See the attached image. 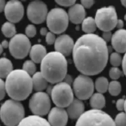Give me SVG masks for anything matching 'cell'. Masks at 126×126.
Here are the masks:
<instances>
[{
  "mask_svg": "<svg viewBox=\"0 0 126 126\" xmlns=\"http://www.w3.org/2000/svg\"><path fill=\"white\" fill-rule=\"evenodd\" d=\"M81 5L84 8L89 9L94 4V1L93 0H81Z\"/></svg>",
  "mask_w": 126,
  "mask_h": 126,
  "instance_id": "74e56055",
  "label": "cell"
},
{
  "mask_svg": "<svg viewBox=\"0 0 126 126\" xmlns=\"http://www.w3.org/2000/svg\"><path fill=\"white\" fill-rule=\"evenodd\" d=\"M5 83L8 95L20 102L26 99L33 90L31 76L22 69L13 70L7 77Z\"/></svg>",
  "mask_w": 126,
  "mask_h": 126,
  "instance_id": "7a4b0ae2",
  "label": "cell"
},
{
  "mask_svg": "<svg viewBox=\"0 0 126 126\" xmlns=\"http://www.w3.org/2000/svg\"><path fill=\"white\" fill-rule=\"evenodd\" d=\"M125 101L123 99H119L116 103V107L120 111H122L124 110L125 108Z\"/></svg>",
  "mask_w": 126,
  "mask_h": 126,
  "instance_id": "d590c367",
  "label": "cell"
},
{
  "mask_svg": "<svg viewBox=\"0 0 126 126\" xmlns=\"http://www.w3.org/2000/svg\"><path fill=\"white\" fill-rule=\"evenodd\" d=\"M6 86L5 81L0 78V101H1L6 95Z\"/></svg>",
  "mask_w": 126,
  "mask_h": 126,
  "instance_id": "836d02e7",
  "label": "cell"
},
{
  "mask_svg": "<svg viewBox=\"0 0 126 126\" xmlns=\"http://www.w3.org/2000/svg\"><path fill=\"white\" fill-rule=\"evenodd\" d=\"M75 42L73 38L67 34H62L57 38L54 44L55 51L63 56H69L72 53Z\"/></svg>",
  "mask_w": 126,
  "mask_h": 126,
  "instance_id": "5bb4252c",
  "label": "cell"
},
{
  "mask_svg": "<svg viewBox=\"0 0 126 126\" xmlns=\"http://www.w3.org/2000/svg\"><path fill=\"white\" fill-rule=\"evenodd\" d=\"M85 106L82 100L74 99L73 101L67 107V113L70 118L78 119L84 112Z\"/></svg>",
  "mask_w": 126,
  "mask_h": 126,
  "instance_id": "ac0fdd59",
  "label": "cell"
},
{
  "mask_svg": "<svg viewBox=\"0 0 126 126\" xmlns=\"http://www.w3.org/2000/svg\"><path fill=\"white\" fill-rule=\"evenodd\" d=\"M69 17L67 12L61 8H55L48 12L46 18L50 31L55 34H61L68 28Z\"/></svg>",
  "mask_w": 126,
  "mask_h": 126,
  "instance_id": "8992f818",
  "label": "cell"
},
{
  "mask_svg": "<svg viewBox=\"0 0 126 126\" xmlns=\"http://www.w3.org/2000/svg\"><path fill=\"white\" fill-rule=\"evenodd\" d=\"M124 110H125V112L126 113V99L125 101V108H124Z\"/></svg>",
  "mask_w": 126,
  "mask_h": 126,
  "instance_id": "7dc6e473",
  "label": "cell"
},
{
  "mask_svg": "<svg viewBox=\"0 0 126 126\" xmlns=\"http://www.w3.org/2000/svg\"><path fill=\"white\" fill-rule=\"evenodd\" d=\"M82 24V30L86 34H93L97 28L95 19L91 17H85Z\"/></svg>",
  "mask_w": 126,
  "mask_h": 126,
  "instance_id": "cb8c5ba5",
  "label": "cell"
},
{
  "mask_svg": "<svg viewBox=\"0 0 126 126\" xmlns=\"http://www.w3.org/2000/svg\"><path fill=\"white\" fill-rule=\"evenodd\" d=\"M122 72L118 67H113L109 71V77L113 80H117L122 76Z\"/></svg>",
  "mask_w": 126,
  "mask_h": 126,
  "instance_id": "f546056e",
  "label": "cell"
},
{
  "mask_svg": "<svg viewBox=\"0 0 126 126\" xmlns=\"http://www.w3.org/2000/svg\"><path fill=\"white\" fill-rule=\"evenodd\" d=\"M95 20L98 28L104 31H111L116 26L118 20L114 7H103L97 11Z\"/></svg>",
  "mask_w": 126,
  "mask_h": 126,
  "instance_id": "ba28073f",
  "label": "cell"
},
{
  "mask_svg": "<svg viewBox=\"0 0 126 126\" xmlns=\"http://www.w3.org/2000/svg\"><path fill=\"white\" fill-rule=\"evenodd\" d=\"M3 49H6L7 48H9V42L7 41V40H4L2 41V42L0 43Z\"/></svg>",
  "mask_w": 126,
  "mask_h": 126,
  "instance_id": "7bdbcfd3",
  "label": "cell"
},
{
  "mask_svg": "<svg viewBox=\"0 0 126 126\" xmlns=\"http://www.w3.org/2000/svg\"><path fill=\"white\" fill-rule=\"evenodd\" d=\"M109 61L113 67H118L122 64V58L119 53L114 52L112 53L110 55Z\"/></svg>",
  "mask_w": 126,
  "mask_h": 126,
  "instance_id": "f1b7e54d",
  "label": "cell"
},
{
  "mask_svg": "<svg viewBox=\"0 0 126 126\" xmlns=\"http://www.w3.org/2000/svg\"><path fill=\"white\" fill-rule=\"evenodd\" d=\"M109 82L108 79L104 77H99L94 83V87L98 93L103 94L108 89Z\"/></svg>",
  "mask_w": 126,
  "mask_h": 126,
  "instance_id": "484cf974",
  "label": "cell"
},
{
  "mask_svg": "<svg viewBox=\"0 0 126 126\" xmlns=\"http://www.w3.org/2000/svg\"><path fill=\"white\" fill-rule=\"evenodd\" d=\"M33 89L36 92H43L48 86V82L44 77L40 71L36 72L31 76Z\"/></svg>",
  "mask_w": 126,
  "mask_h": 126,
  "instance_id": "44dd1931",
  "label": "cell"
},
{
  "mask_svg": "<svg viewBox=\"0 0 126 126\" xmlns=\"http://www.w3.org/2000/svg\"><path fill=\"white\" fill-rule=\"evenodd\" d=\"M123 27H124L123 21L121 19H118L116 24V27H117L118 29H123L122 28Z\"/></svg>",
  "mask_w": 126,
  "mask_h": 126,
  "instance_id": "60d3db41",
  "label": "cell"
},
{
  "mask_svg": "<svg viewBox=\"0 0 126 126\" xmlns=\"http://www.w3.org/2000/svg\"><path fill=\"white\" fill-rule=\"evenodd\" d=\"M3 51V47L1 46V44L0 43V55L1 54V53H2Z\"/></svg>",
  "mask_w": 126,
  "mask_h": 126,
  "instance_id": "f6af8a7d",
  "label": "cell"
},
{
  "mask_svg": "<svg viewBox=\"0 0 126 126\" xmlns=\"http://www.w3.org/2000/svg\"><path fill=\"white\" fill-rule=\"evenodd\" d=\"M67 69L65 57L56 51L47 53L40 63V72L48 83L53 84L63 81Z\"/></svg>",
  "mask_w": 126,
  "mask_h": 126,
  "instance_id": "3957f363",
  "label": "cell"
},
{
  "mask_svg": "<svg viewBox=\"0 0 126 126\" xmlns=\"http://www.w3.org/2000/svg\"><path fill=\"white\" fill-rule=\"evenodd\" d=\"M25 117V110L20 101L6 100L0 108V118L6 126H17Z\"/></svg>",
  "mask_w": 126,
  "mask_h": 126,
  "instance_id": "277c9868",
  "label": "cell"
},
{
  "mask_svg": "<svg viewBox=\"0 0 126 126\" xmlns=\"http://www.w3.org/2000/svg\"><path fill=\"white\" fill-rule=\"evenodd\" d=\"M75 66L82 74L94 76L102 72L109 59L107 43L94 34H84L75 42L72 52Z\"/></svg>",
  "mask_w": 126,
  "mask_h": 126,
  "instance_id": "6da1fadb",
  "label": "cell"
},
{
  "mask_svg": "<svg viewBox=\"0 0 126 126\" xmlns=\"http://www.w3.org/2000/svg\"><path fill=\"white\" fill-rule=\"evenodd\" d=\"M47 121L51 126H65L68 115L64 108L55 107L50 110L48 113Z\"/></svg>",
  "mask_w": 126,
  "mask_h": 126,
  "instance_id": "9a60e30c",
  "label": "cell"
},
{
  "mask_svg": "<svg viewBox=\"0 0 126 126\" xmlns=\"http://www.w3.org/2000/svg\"><path fill=\"white\" fill-rule=\"evenodd\" d=\"M37 34V29L33 24H29L25 29V35L29 38L33 37Z\"/></svg>",
  "mask_w": 126,
  "mask_h": 126,
  "instance_id": "1f68e13d",
  "label": "cell"
},
{
  "mask_svg": "<svg viewBox=\"0 0 126 126\" xmlns=\"http://www.w3.org/2000/svg\"><path fill=\"white\" fill-rule=\"evenodd\" d=\"M109 94L112 96H117L121 91V85L117 80H113L109 83L108 89Z\"/></svg>",
  "mask_w": 126,
  "mask_h": 126,
  "instance_id": "4316f807",
  "label": "cell"
},
{
  "mask_svg": "<svg viewBox=\"0 0 126 126\" xmlns=\"http://www.w3.org/2000/svg\"><path fill=\"white\" fill-rule=\"evenodd\" d=\"M1 32L3 34L8 38H11L16 34V29L14 23L7 21L3 23L1 26Z\"/></svg>",
  "mask_w": 126,
  "mask_h": 126,
  "instance_id": "d4e9b609",
  "label": "cell"
},
{
  "mask_svg": "<svg viewBox=\"0 0 126 126\" xmlns=\"http://www.w3.org/2000/svg\"><path fill=\"white\" fill-rule=\"evenodd\" d=\"M46 47L41 44H35L31 46L29 55L31 60L35 63H40L47 54Z\"/></svg>",
  "mask_w": 126,
  "mask_h": 126,
  "instance_id": "d6986e66",
  "label": "cell"
},
{
  "mask_svg": "<svg viewBox=\"0 0 126 126\" xmlns=\"http://www.w3.org/2000/svg\"><path fill=\"white\" fill-rule=\"evenodd\" d=\"M31 47L29 38L23 34H17L9 42V49L12 56L17 59H22L29 54Z\"/></svg>",
  "mask_w": 126,
  "mask_h": 126,
  "instance_id": "30bf717a",
  "label": "cell"
},
{
  "mask_svg": "<svg viewBox=\"0 0 126 126\" xmlns=\"http://www.w3.org/2000/svg\"><path fill=\"white\" fill-rule=\"evenodd\" d=\"M56 35L51 31H49L46 35V41L49 45L54 44L56 40Z\"/></svg>",
  "mask_w": 126,
  "mask_h": 126,
  "instance_id": "d6a6232c",
  "label": "cell"
},
{
  "mask_svg": "<svg viewBox=\"0 0 126 126\" xmlns=\"http://www.w3.org/2000/svg\"><path fill=\"white\" fill-rule=\"evenodd\" d=\"M4 12L8 21L14 24L22 19L24 8L21 2L19 0H10L6 2Z\"/></svg>",
  "mask_w": 126,
  "mask_h": 126,
  "instance_id": "4fadbf2b",
  "label": "cell"
},
{
  "mask_svg": "<svg viewBox=\"0 0 126 126\" xmlns=\"http://www.w3.org/2000/svg\"><path fill=\"white\" fill-rule=\"evenodd\" d=\"M112 34L111 31H104L102 34V38L106 43L109 42L111 40Z\"/></svg>",
  "mask_w": 126,
  "mask_h": 126,
  "instance_id": "8d00e7d4",
  "label": "cell"
},
{
  "mask_svg": "<svg viewBox=\"0 0 126 126\" xmlns=\"http://www.w3.org/2000/svg\"><path fill=\"white\" fill-rule=\"evenodd\" d=\"M17 126H51L48 121L42 117L30 115L24 118Z\"/></svg>",
  "mask_w": 126,
  "mask_h": 126,
  "instance_id": "ffe728a7",
  "label": "cell"
},
{
  "mask_svg": "<svg viewBox=\"0 0 126 126\" xmlns=\"http://www.w3.org/2000/svg\"><path fill=\"white\" fill-rule=\"evenodd\" d=\"M121 64L123 69V74L126 76V52L125 53L123 58H122V62Z\"/></svg>",
  "mask_w": 126,
  "mask_h": 126,
  "instance_id": "ab89813d",
  "label": "cell"
},
{
  "mask_svg": "<svg viewBox=\"0 0 126 126\" xmlns=\"http://www.w3.org/2000/svg\"><path fill=\"white\" fill-rule=\"evenodd\" d=\"M48 13L46 4L41 0L32 1L27 7V17L29 20L34 24L43 23L46 20Z\"/></svg>",
  "mask_w": 126,
  "mask_h": 126,
  "instance_id": "7c38bea8",
  "label": "cell"
},
{
  "mask_svg": "<svg viewBox=\"0 0 126 126\" xmlns=\"http://www.w3.org/2000/svg\"><path fill=\"white\" fill-rule=\"evenodd\" d=\"M124 19L126 21V14L124 15Z\"/></svg>",
  "mask_w": 126,
  "mask_h": 126,
  "instance_id": "c3c4849f",
  "label": "cell"
},
{
  "mask_svg": "<svg viewBox=\"0 0 126 126\" xmlns=\"http://www.w3.org/2000/svg\"><path fill=\"white\" fill-rule=\"evenodd\" d=\"M69 20L75 24L82 23L85 18L86 12L85 8L81 4L75 3L70 7L67 12Z\"/></svg>",
  "mask_w": 126,
  "mask_h": 126,
  "instance_id": "e0dca14e",
  "label": "cell"
},
{
  "mask_svg": "<svg viewBox=\"0 0 126 126\" xmlns=\"http://www.w3.org/2000/svg\"><path fill=\"white\" fill-rule=\"evenodd\" d=\"M94 83L88 76L82 74L77 76L73 83V90L77 99L85 100L92 96L94 90Z\"/></svg>",
  "mask_w": 126,
  "mask_h": 126,
  "instance_id": "9c48e42d",
  "label": "cell"
},
{
  "mask_svg": "<svg viewBox=\"0 0 126 126\" xmlns=\"http://www.w3.org/2000/svg\"><path fill=\"white\" fill-rule=\"evenodd\" d=\"M6 1L5 0H0V13L4 12L5 6L6 5Z\"/></svg>",
  "mask_w": 126,
  "mask_h": 126,
  "instance_id": "b9f144b4",
  "label": "cell"
},
{
  "mask_svg": "<svg viewBox=\"0 0 126 126\" xmlns=\"http://www.w3.org/2000/svg\"><path fill=\"white\" fill-rule=\"evenodd\" d=\"M50 95L57 107L63 108H67L74 100L73 88L71 85L63 81L53 86Z\"/></svg>",
  "mask_w": 126,
  "mask_h": 126,
  "instance_id": "52a82bcc",
  "label": "cell"
},
{
  "mask_svg": "<svg viewBox=\"0 0 126 126\" xmlns=\"http://www.w3.org/2000/svg\"><path fill=\"white\" fill-rule=\"evenodd\" d=\"M51 105L49 94L43 91L35 93L29 101V108L31 111L34 115L40 117L49 113Z\"/></svg>",
  "mask_w": 126,
  "mask_h": 126,
  "instance_id": "8fae6325",
  "label": "cell"
},
{
  "mask_svg": "<svg viewBox=\"0 0 126 126\" xmlns=\"http://www.w3.org/2000/svg\"><path fill=\"white\" fill-rule=\"evenodd\" d=\"M48 32V31H47V29H46V28L43 27V28H42L40 29V33L41 35L46 36Z\"/></svg>",
  "mask_w": 126,
  "mask_h": 126,
  "instance_id": "ee69618b",
  "label": "cell"
},
{
  "mask_svg": "<svg viewBox=\"0 0 126 126\" xmlns=\"http://www.w3.org/2000/svg\"><path fill=\"white\" fill-rule=\"evenodd\" d=\"M56 2L58 5L63 7H71L74 5L76 1L72 0H56Z\"/></svg>",
  "mask_w": 126,
  "mask_h": 126,
  "instance_id": "e575fe53",
  "label": "cell"
},
{
  "mask_svg": "<svg viewBox=\"0 0 126 126\" xmlns=\"http://www.w3.org/2000/svg\"><path fill=\"white\" fill-rule=\"evenodd\" d=\"M34 62L31 60L26 61L22 66V69L30 76H32L37 72L36 65Z\"/></svg>",
  "mask_w": 126,
  "mask_h": 126,
  "instance_id": "83f0119b",
  "label": "cell"
},
{
  "mask_svg": "<svg viewBox=\"0 0 126 126\" xmlns=\"http://www.w3.org/2000/svg\"><path fill=\"white\" fill-rule=\"evenodd\" d=\"M113 48L116 52H126V30L121 29L117 30L112 34L111 40Z\"/></svg>",
  "mask_w": 126,
  "mask_h": 126,
  "instance_id": "2e32d148",
  "label": "cell"
},
{
  "mask_svg": "<svg viewBox=\"0 0 126 126\" xmlns=\"http://www.w3.org/2000/svg\"><path fill=\"white\" fill-rule=\"evenodd\" d=\"M116 126H126V113L122 112L119 113L116 117L114 120Z\"/></svg>",
  "mask_w": 126,
  "mask_h": 126,
  "instance_id": "4dcf8cb0",
  "label": "cell"
},
{
  "mask_svg": "<svg viewBox=\"0 0 126 126\" xmlns=\"http://www.w3.org/2000/svg\"><path fill=\"white\" fill-rule=\"evenodd\" d=\"M121 3L122 5H123L124 7H126V0H121Z\"/></svg>",
  "mask_w": 126,
  "mask_h": 126,
  "instance_id": "bcb514c9",
  "label": "cell"
},
{
  "mask_svg": "<svg viewBox=\"0 0 126 126\" xmlns=\"http://www.w3.org/2000/svg\"><path fill=\"white\" fill-rule=\"evenodd\" d=\"M75 126H116L114 120L101 110L85 111L78 119Z\"/></svg>",
  "mask_w": 126,
  "mask_h": 126,
  "instance_id": "5b68a950",
  "label": "cell"
},
{
  "mask_svg": "<svg viewBox=\"0 0 126 126\" xmlns=\"http://www.w3.org/2000/svg\"><path fill=\"white\" fill-rule=\"evenodd\" d=\"M63 82L69 84L70 85H71L72 84H73L74 80L73 79L72 77L69 74H66V75L65 76L64 79H63Z\"/></svg>",
  "mask_w": 126,
  "mask_h": 126,
  "instance_id": "f35d334b",
  "label": "cell"
},
{
  "mask_svg": "<svg viewBox=\"0 0 126 126\" xmlns=\"http://www.w3.org/2000/svg\"><path fill=\"white\" fill-rule=\"evenodd\" d=\"M90 103L93 109L101 110L105 105V98L103 94L98 92L92 95L90 97Z\"/></svg>",
  "mask_w": 126,
  "mask_h": 126,
  "instance_id": "603a6c76",
  "label": "cell"
},
{
  "mask_svg": "<svg viewBox=\"0 0 126 126\" xmlns=\"http://www.w3.org/2000/svg\"><path fill=\"white\" fill-rule=\"evenodd\" d=\"M12 62L6 58H0V78L6 79L13 69Z\"/></svg>",
  "mask_w": 126,
  "mask_h": 126,
  "instance_id": "7402d4cb",
  "label": "cell"
}]
</instances>
